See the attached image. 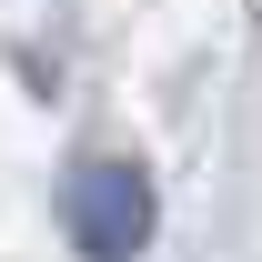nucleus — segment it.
Instances as JSON below:
<instances>
[{
  "label": "nucleus",
  "mask_w": 262,
  "mask_h": 262,
  "mask_svg": "<svg viewBox=\"0 0 262 262\" xmlns=\"http://www.w3.org/2000/svg\"><path fill=\"white\" fill-rule=\"evenodd\" d=\"M61 232L81 242V262H131L151 242V182L141 162H71L61 171Z\"/></svg>",
  "instance_id": "obj_1"
}]
</instances>
